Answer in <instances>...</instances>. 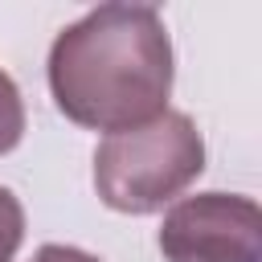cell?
Instances as JSON below:
<instances>
[{
	"mask_svg": "<svg viewBox=\"0 0 262 262\" xmlns=\"http://www.w3.org/2000/svg\"><path fill=\"white\" fill-rule=\"evenodd\" d=\"M49 94L86 131L143 127L168 111L172 37L151 4H98L49 45Z\"/></svg>",
	"mask_w": 262,
	"mask_h": 262,
	"instance_id": "6da1fadb",
	"label": "cell"
},
{
	"mask_svg": "<svg viewBox=\"0 0 262 262\" xmlns=\"http://www.w3.org/2000/svg\"><path fill=\"white\" fill-rule=\"evenodd\" d=\"M205 172V139L184 111H164L143 127L115 131L94 151L98 201L115 213L147 217L180 201Z\"/></svg>",
	"mask_w": 262,
	"mask_h": 262,
	"instance_id": "7a4b0ae2",
	"label": "cell"
},
{
	"mask_svg": "<svg viewBox=\"0 0 262 262\" xmlns=\"http://www.w3.org/2000/svg\"><path fill=\"white\" fill-rule=\"evenodd\" d=\"M164 262H262V209L242 192L180 196L160 225Z\"/></svg>",
	"mask_w": 262,
	"mask_h": 262,
	"instance_id": "3957f363",
	"label": "cell"
},
{
	"mask_svg": "<svg viewBox=\"0 0 262 262\" xmlns=\"http://www.w3.org/2000/svg\"><path fill=\"white\" fill-rule=\"evenodd\" d=\"M25 139V98L8 70H0V156Z\"/></svg>",
	"mask_w": 262,
	"mask_h": 262,
	"instance_id": "277c9868",
	"label": "cell"
},
{
	"mask_svg": "<svg viewBox=\"0 0 262 262\" xmlns=\"http://www.w3.org/2000/svg\"><path fill=\"white\" fill-rule=\"evenodd\" d=\"M25 242V205L12 188L0 184V262H12Z\"/></svg>",
	"mask_w": 262,
	"mask_h": 262,
	"instance_id": "5b68a950",
	"label": "cell"
},
{
	"mask_svg": "<svg viewBox=\"0 0 262 262\" xmlns=\"http://www.w3.org/2000/svg\"><path fill=\"white\" fill-rule=\"evenodd\" d=\"M29 262H102V258H94L90 250H78V246L45 242V246H37V250H33V258H29Z\"/></svg>",
	"mask_w": 262,
	"mask_h": 262,
	"instance_id": "8992f818",
	"label": "cell"
}]
</instances>
